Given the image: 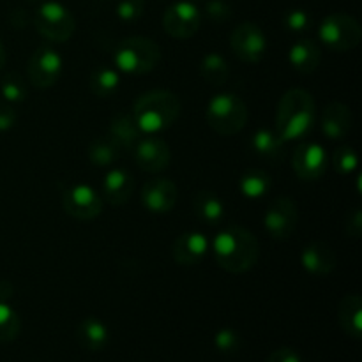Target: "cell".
Segmentation results:
<instances>
[{
    "mask_svg": "<svg viewBox=\"0 0 362 362\" xmlns=\"http://www.w3.org/2000/svg\"><path fill=\"white\" fill-rule=\"evenodd\" d=\"M216 262L232 274H244L257 265L260 244L253 232L240 225L223 226L212 240Z\"/></svg>",
    "mask_w": 362,
    "mask_h": 362,
    "instance_id": "obj_1",
    "label": "cell"
},
{
    "mask_svg": "<svg viewBox=\"0 0 362 362\" xmlns=\"http://www.w3.org/2000/svg\"><path fill=\"white\" fill-rule=\"evenodd\" d=\"M317 122V105L311 92L290 88L281 95L276 108V127L283 141L300 140L308 136Z\"/></svg>",
    "mask_w": 362,
    "mask_h": 362,
    "instance_id": "obj_2",
    "label": "cell"
},
{
    "mask_svg": "<svg viewBox=\"0 0 362 362\" xmlns=\"http://www.w3.org/2000/svg\"><path fill=\"white\" fill-rule=\"evenodd\" d=\"M180 99L166 88L144 92L133 106V117L144 134H159L170 129L180 117Z\"/></svg>",
    "mask_w": 362,
    "mask_h": 362,
    "instance_id": "obj_3",
    "label": "cell"
},
{
    "mask_svg": "<svg viewBox=\"0 0 362 362\" xmlns=\"http://www.w3.org/2000/svg\"><path fill=\"white\" fill-rule=\"evenodd\" d=\"M161 60L158 42L145 35H131L122 39L113 53L117 71L126 74H147L156 69Z\"/></svg>",
    "mask_w": 362,
    "mask_h": 362,
    "instance_id": "obj_4",
    "label": "cell"
},
{
    "mask_svg": "<svg viewBox=\"0 0 362 362\" xmlns=\"http://www.w3.org/2000/svg\"><path fill=\"white\" fill-rule=\"evenodd\" d=\"M247 115L250 113L246 103L232 92L216 94L205 110L207 124L221 136H233L240 133L246 127Z\"/></svg>",
    "mask_w": 362,
    "mask_h": 362,
    "instance_id": "obj_5",
    "label": "cell"
},
{
    "mask_svg": "<svg viewBox=\"0 0 362 362\" xmlns=\"http://www.w3.org/2000/svg\"><path fill=\"white\" fill-rule=\"evenodd\" d=\"M34 25L39 34L52 42L69 41L76 28V21L71 11L57 0H45L39 4Z\"/></svg>",
    "mask_w": 362,
    "mask_h": 362,
    "instance_id": "obj_6",
    "label": "cell"
},
{
    "mask_svg": "<svg viewBox=\"0 0 362 362\" xmlns=\"http://www.w3.org/2000/svg\"><path fill=\"white\" fill-rule=\"evenodd\" d=\"M318 37L334 52H349L361 42L362 30L359 21L350 14L332 13L322 20Z\"/></svg>",
    "mask_w": 362,
    "mask_h": 362,
    "instance_id": "obj_7",
    "label": "cell"
},
{
    "mask_svg": "<svg viewBox=\"0 0 362 362\" xmlns=\"http://www.w3.org/2000/svg\"><path fill=\"white\" fill-rule=\"evenodd\" d=\"M230 48L243 62L257 64L267 53V35L253 21H244L233 28L230 35Z\"/></svg>",
    "mask_w": 362,
    "mask_h": 362,
    "instance_id": "obj_8",
    "label": "cell"
},
{
    "mask_svg": "<svg viewBox=\"0 0 362 362\" xmlns=\"http://www.w3.org/2000/svg\"><path fill=\"white\" fill-rule=\"evenodd\" d=\"M62 207L78 221H92L103 212V197L88 184H74L62 193Z\"/></svg>",
    "mask_w": 362,
    "mask_h": 362,
    "instance_id": "obj_9",
    "label": "cell"
},
{
    "mask_svg": "<svg viewBox=\"0 0 362 362\" xmlns=\"http://www.w3.org/2000/svg\"><path fill=\"white\" fill-rule=\"evenodd\" d=\"M299 221L297 204L288 197H278L269 204L265 211V230L274 240H288L296 232Z\"/></svg>",
    "mask_w": 362,
    "mask_h": 362,
    "instance_id": "obj_10",
    "label": "cell"
},
{
    "mask_svg": "<svg viewBox=\"0 0 362 362\" xmlns=\"http://www.w3.org/2000/svg\"><path fill=\"white\" fill-rule=\"evenodd\" d=\"M202 25V13L191 0L172 4L163 14V28L173 39H189Z\"/></svg>",
    "mask_w": 362,
    "mask_h": 362,
    "instance_id": "obj_11",
    "label": "cell"
},
{
    "mask_svg": "<svg viewBox=\"0 0 362 362\" xmlns=\"http://www.w3.org/2000/svg\"><path fill=\"white\" fill-rule=\"evenodd\" d=\"M64 69V59L53 46L42 45L28 60V78L37 88H49L59 81Z\"/></svg>",
    "mask_w": 362,
    "mask_h": 362,
    "instance_id": "obj_12",
    "label": "cell"
},
{
    "mask_svg": "<svg viewBox=\"0 0 362 362\" xmlns=\"http://www.w3.org/2000/svg\"><path fill=\"white\" fill-rule=\"evenodd\" d=\"M133 152L136 165L148 173L163 172L172 161L170 145L158 134H144L133 147Z\"/></svg>",
    "mask_w": 362,
    "mask_h": 362,
    "instance_id": "obj_13",
    "label": "cell"
},
{
    "mask_svg": "<svg viewBox=\"0 0 362 362\" xmlns=\"http://www.w3.org/2000/svg\"><path fill=\"white\" fill-rule=\"evenodd\" d=\"M292 166L300 180H317L324 175L329 166L327 152L317 141L300 144L293 152Z\"/></svg>",
    "mask_w": 362,
    "mask_h": 362,
    "instance_id": "obj_14",
    "label": "cell"
},
{
    "mask_svg": "<svg viewBox=\"0 0 362 362\" xmlns=\"http://www.w3.org/2000/svg\"><path fill=\"white\" fill-rule=\"evenodd\" d=\"M141 204L148 212L154 214H166L172 211L179 198V189L170 179L156 177L147 180L141 187Z\"/></svg>",
    "mask_w": 362,
    "mask_h": 362,
    "instance_id": "obj_15",
    "label": "cell"
},
{
    "mask_svg": "<svg viewBox=\"0 0 362 362\" xmlns=\"http://www.w3.org/2000/svg\"><path fill=\"white\" fill-rule=\"evenodd\" d=\"M209 239L202 232H186L177 237L173 243L172 255L173 260L184 267H193L198 265L205 258L209 251Z\"/></svg>",
    "mask_w": 362,
    "mask_h": 362,
    "instance_id": "obj_16",
    "label": "cell"
},
{
    "mask_svg": "<svg viewBox=\"0 0 362 362\" xmlns=\"http://www.w3.org/2000/svg\"><path fill=\"white\" fill-rule=\"evenodd\" d=\"M354 117L346 105L339 101H332L324 106L320 117V126L325 138L329 140H343L352 131Z\"/></svg>",
    "mask_w": 362,
    "mask_h": 362,
    "instance_id": "obj_17",
    "label": "cell"
},
{
    "mask_svg": "<svg viewBox=\"0 0 362 362\" xmlns=\"http://www.w3.org/2000/svg\"><path fill=\"white\" fill-rule=\"evenodd\" d=\"M134 179L126 168H112L103 179V197L113 207L127 204L133 197Z\"/></svg>",
    "mask_w": 362,
    "mask_h": 362,
    "instance_id": "obj_18",
    "label": "cell"
},
{
    "mask_svg": "<svg viewBox=\"0 0 362 362\" xmlns=\"http://www.w3.org/2000/svg\"><path fill=\"white\" fill-rule=\"evenodd\" d=\"M300 265L313 276H329L336 269V253L325 243H311L300 253Z\"/></svg>",
    "mask_w": 362,
    "mask_h": 362,
    "instance_id": "obj_19",
    "label": "cell"
},
{
    "mask_svg": "<svg viewBox=\"0 0 362 362\" xmlns=\"http://www.w3.org/2000/svg\"><path fill=\"white\" fill-rule=\"evenodd\" d=\"M288 62L299 73L311 74L320 66L322 52L317 42L311 41V39H299L290 46Z\"/></svg>",
    "mask_w": 362,
    "mask_h": 362,
    "instance_id": "obj_20",
    "label": "cell"
},
{
    "mask_svg": "<svg viewBox=\"0 0 362 362\" xmlns=\"http://www.w3.org/2000/svg\"><path fill=\"white\" fill-rule=\"evenodd\" d=\"M338 322L343 331L354 339L362 336V297L359 293H349L338 304Z\"/></svg>",
    "mask_w": 362,
    "mask_h": 362,
    "instance_id": "obj_21",
    "label": "cell"
},
{
    "mask_svg": "<svg viewBox=\"0 0 362 362\" xmlns=\"http://www.w3.org/2000/svg\"><path fill=\"white\" fill-rule=\"evenodd\" d=\"M108 134L120 148H127V151H133L136 141L144 136V133L138 127L136 120H134L133 113L126 112H120L112 117Z\"/></svg>",
    "mask_w": 362,
    "mask_h": 362,
    "instance_id": "obj_22",
    "label": "cell"
},
{
    "mask_svg": "<svg viewBox=\"0 0 362 362\" xmlns=\"http://www.w3.org/2000/svg\"><path fill=\"white\" fill-rule=\"evenodd\" d=\"M193 211L197 218L207 225H219L225 219V204L218 194L207 189H202L194 194Z\"/></svg>",
    "mask_w": 362,
    "mask_h": 362,
    "instance_id": "obj_23",
    "label": "cell"
},
{
    "mask_svg": "<svg viewBox=\"0 0 362 362\" xmlns=\"http://www.w3.org/2000/svg\"><path fill=\"white\" fill-rule=\"evenodd\" d=\"M285 141L279 138L274 129L269 127H260L255 131L251 138V147L260 158L269 159V161H281L285 158Z\"/></svg>",
    "mask_w": 362,
    "mask_h": 362,
    "instance_id": "obj_24",
    "label": "cell"
},
{
    "mask_svg": "<svg viewBox=\"0 0 362 362\" xmlns=\"http://www.w3.org/2000/svg\"><path fill=\"white\" fill-rule=\"evenodd\" d=\"M76 338L85 350L98 352V350H103L108 345L110 332L108 327L101 320L90 317L80 322L76 329Z\"/></svg>",
    "mask_w": 362,
    "mask_h": 362,
    "instance_id": "obj_25",
    "label": "cell"
},
{
    "mask_svg": "<svg viewBox=\"0 0 362 362\" xmlns=\"http://www.w3.org/2000/svg\"><path fill=\"white\" fill-rule=\"evenodd\" d=\"M87 156L92 165L99 168H108L120 158V147L110 138V134H106L90 141Z\"/></svg>",
    "mask_w": 362,
    "mask_h": 362,
    "instance_id": "obj_26",
    "label": "cell"
},
{
    "mask_svg": "<svg viewBox=\"0 0 362 362\" xmlns=\"http://www.w3.org/2000/svg\"><path fill=\"white\" fill-rule=\"evenodd\" d=\"M271 187L272 179L264 170H247L239 180V191L244 198H250V200L264 198L271 191Z\"/></svg>",
    "mask_w": 362,
    "mask_h": 362,
    "instance_id": "obj_27",
    "label": "cell"
},
{
    "mask_svg": "<svg viewBox=\"0 0 362 362\" xmlns=\"http://www.w3.org/2000/svg\"><path fill=\"white\" fill-rule=\"evenodd\" d=\"M120 85V71L110 66H99L90 73V92L98 98H110Z\"/></svg>",
    "mask_w": 362,
    "mask_h": 362,
    "instance_id": "obj_28",
    "label": "cell"
},
{
    "mask_svg": "<svg viewBox=\"0 0 362 362\" xmlns=\"http://www.w3.org/2000/svg\"><path fill=\"white\" fill-rule=\"evenodd\" d=\"M200 73L207 83L219 87V85H225L226 81H228L230 67L225 57L212 52V53H207V55L202 59Z\"/></svg>",
    "mask_w": 362,
    "mask_h": 362,
    "instance_id": "obj_29",
    "label": "cell"
},
{
    "mask_svg": "<svg viewBox=\"0 0 362 362\" xmlns=\"http://www.w3.org/2000/svg\"><path fill=\"white\" fill-rule=\"evenodd\" d=\"M0 95L4 101L14 105V103H23L28 95L27 83L23 81L21 74L7 73L0 81Z\"/></svg>",
    "mask_w": 362,
    "mask_h": 362,
    "instance_id": "obj_30",
    "label": "cell"
},
{
    "mask_svg": "<svg viewBox=\"0 0 362 362\" xmlns=\"http://www.w3.org/2000/svg\"><path fill=\"white\" fill-rule=\"evenodd\" d=\"M21 331L20 315L7 303L0 300V343H11Z\"/></svg>",
    "mask_w": 362,
    "mask_h": 362,
    "instance_id": "obj_31",
    "label": "cell"
},
{
    "mask_svg": "<svg viewBox=\"0 0 362 362\" xmlns=\"http://www.w3.org/2000/svg\"><path fill=\"white\" fill-rule=\"evenodd\" d=\"M332 166L338 173L341 175H350L357 170L359 166V158H357V152L354 151V147H339L336 148L334 154H332Z\"/></svg>",
    "mask_w": 362,
    "mask_h": 362,
    "instance_id": "obj_32",
    "label": "cell"
},
{
    "mask_svg": "<svg viewBox=\"0 0 362 362\" xmlns=\"http://www.w3.org/2000/svg\"><path fill=\"white\" fill-rule=\"evenodd\" d=\"M145 11V2L144 0H120L117 4L115 14L120 21H126V23H133V21L140 20L144 16Z\"/></svg>",
    "mask_w": 362,
    "mask_h": 362,
    "instance_id": "obj_33",
    "label": "cell"
},
{
    "mask_svg": "<svg viewBox=\"0 0 362 362\" xmlns=\"http://www.w3.org/2000/svg\"><path fill=\"white\" fill-rule=\"evenodd\" d=\"M283 25L288 32L300 34V32H306L311 27V16L304 9H290L283 18Z\"/></svg>",
    "mask_w": 362,
    "mask_h": 362,
    "instance_id": "obj_34",
    "label": "cell"
},
{
    "mask_svg": "<svg viewBox=\"0 0 362 362\" xmlns=\"http://www.w3.org/2000/svg\"><path fill=\"white\" fill-rule=\"evenodd\" d=\"M205 13L212 23H225L232 16V7L225 0H209L205 6Z\"/></svg>",
    "mask_w": 362,
    "mask_h": 362,
    "instance_id": "obj_35",
    "label": "cell"
},
{
    "mask_svg": "<svg viewBox=\"0 0 362 362\" xmlns=\"http://www.w3.org/2000/svg\"><path fill=\"white\" fill-rule=\"evenodd\" d=\"M239 345V336L232 329H221V331L216 334V346L219 350H233Z\"/></svg>",
    "mask_w": 362,
    "mask_h": 362,
    "instance_id": "obj_36",
    "label": "cell"
},
{
    "mask_svg": "<svg viewBox=\"0 0 362 362\" xmlns=\"http://www.w3.org/2000/svg\"><path fill=\"white\" fill-rule=\"evenodd\" d=\"M345 232L346 235H350L352 239H359L362 233V212L361 209H354L352 212L346 218V225H345Z\"/></svg>",
    "mask_w": 362,
    "mask_h": 362,
    "instance_id": "obj_37",
    "label": "cell"
},
{
    "mask_svg": "<svg viewBox=\"0 0 362 362\" xmlns=\"http://www.w3.org/2000/svg\"><path fill=\"white\" fill-rule=\"evenodd\" d=\"M16 124V112L11 108L9 103H0V133L13 129Z\"/></svg>",
    "mask_w": 362,
    "mask_h": 362,
    "instance_id": "obj_38",
    "label": "cell"
},
{
    "mask_svg": "<svg viewBox=\"0 0 362 362\" xmlns=\"http://www.w3.org/2000/svg\"><path fill=\"white\" fill-rule=\"evenodd\" d=\"M265 362H303V361H300L299 354H297L296 350L286 349L285 346V349L274 350Z\"/></svg>",
    "mask_w": 362,
    "mask_h": 362,
    "instance_id": "obj_39",
    "label": "cell"
},
{
    "mask_svg": "<svg viewBox=\"0 0 362 362\" xmlns=\"http://www.w3.org/2000/svg\"><path fill=\"white\" fill-rule=\"evenodd\" d=\"M11 296H13V286H11V283L0 281V300L6 303L7 299H11Z\"/></svg>",
    "mask_w": 362,
    "mask_h": 362,
    "instance_id": "obj_40",
    "label": "cell"
},
{
    "mask_svg": "<svg viewBox=\"0 0 362 362\" xmlns=\"http://www.w3.org/2000/svg\"><path fill=\"white\" fill-rule=\"evenodd\" d=\"M6 59H7L6 48H4V42L0 41V71H2L4 66H6Z\"/></svg>",
    "mask_w": 362,
    "mask_h": 362,
    "instance_id": "obj_41",
    "label": "cell"
},
{
    "mask_svg": "<svg viewBox=\"0 0 362 362\" xmlns=\"http://www.w3.org/2000/svg\"><path fill=\"white\" fill-rule=\"evenodd\" d=\"M28 2H37V4H41V2H45V0H28Z\"/></svg>",
    "mask_w": 362,
    "mask_h": 362,
    "instance_id": "obj_42",
    "label": "cell"
}]
</instances>
